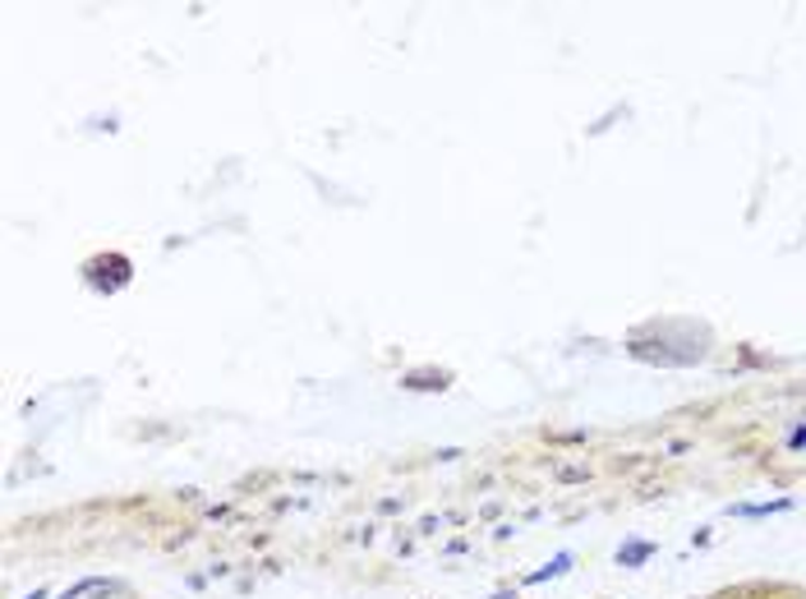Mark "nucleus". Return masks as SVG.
<instances>
[{"label": "nucleus", "mask_w": 806, "mask_h": 599, "mask_svg": "<svg viewBox=\"0 0 806 599\" xmlns=\"http://www.w3.org/2000/svg\"><path fill=\"white\" fill-rule=\"evenodd\" d=\"M590 466H576V461H562V466H554V479H562V485H576V479H585Z\"/></svg>", "instance_id": "4"}, {"label": "nucleus", "mask_w": 806, "mask_h": 599, "mask_svg": "<svg viewBox=\"0 0 806 599\" xmlns=\"http://www.w3.org/2000/svg\"><path fill=\"white\" fill-rule=\"evenodd\" d=\"M567 567H572V553H558V558H554V563H548L544 572H535V576H530V586H540V582H548V576H562Z\"/></svg>", "instance_id": "3"}, {"label": "nucleus", "mask_w": 806, "mask_h": 599, "mask_svg": "<svg viewBox=\"0 0 806 599\" xmlns=\"http://www.w3.org/2000/svg\"><path fill=\"white\" fill-rule=\"evenodd\" d=\"M650 553H655V545H645V539H632V545L618 549V563H622V567H641Z\"/></svg>", "instance_id": "1"}, {"label": "nucleus", "mask_w": 806, "mask_h": 599, "mask_svg": "<svg viewBox=\"0 0 806 599\" xmlns=\"http://www.w3.org/2000/svg\"><path fill=\"white\" fill-rule=\"evenodd\" d=\"M406 388H420V392H443L447 388V374H406Z\"/></svg>", "instance_id": "2"}]
</instances>
